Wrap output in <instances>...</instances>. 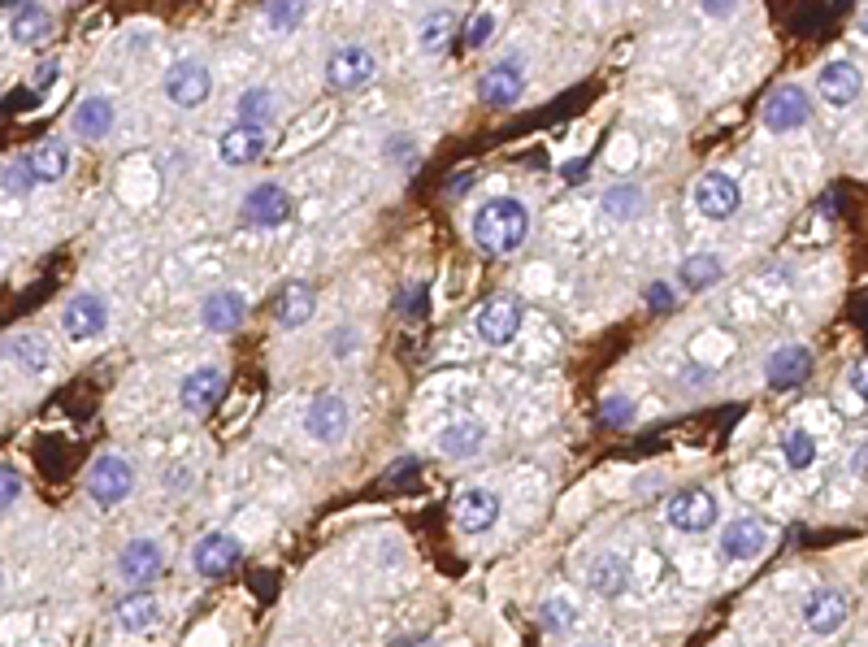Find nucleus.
I'll use <instances>...</instances> for the list:
<instances>
[{"instance_id":"37998d69","label":"nucleus","mask_w":868,"mask_h":647,"mask_svg":"<svg viewBox=\"0 0 868 647\" xmlns=\"http://www.w3.org/2000/svg\"><path fill=\"white\" fill-rule=\"evenodd\" d=\"M673 300H677V291L669 288V283H651V288L643 291V304H648L651 313H669Z\"/></svg>"},{"instance_id":"a19ab883","label":"nucleus","mask_w":868,"mask_h":647,"mask_svg":"<svg viewBox=\"0 0 868 647\" xmlns=\"http://www.w3.org/2000/svg\"><path fill=\"white\" fill-rule=\"evenodd\" d=\"M4 187L9 192H18V196H26L31 187H35V174H31V161L22 157V161H13L9 170H4Z\"/></svg>"},{"instance_id":"72a5a7b5","label":"nucleus","mask_w":868,"mask_h":647,"mask_svg":"<svg viewBox=\"0 0 868 647\" xmlns=\"http://www.w3.org/2000/svg\"><path fill=\"white\" fill-rule=\"evenodd\" d=\"M9 353H13V360H18L22 369H31V374L48 369V360H53V348H48L40 335H18V339L9 344Z\"/></svg>"},{"instance_id":"cd10ccee","label":"nucleus","mask_w":868,"mask_h":647,"mask_svg":"<svg viewBox=\"0 0 868 647\" xmlns=\"http://www.w3.org/2000/svg\"><path fill=\"white\" fill-rule=\"evenodd\" d=\"M235 114H239V127L265 131V127L274 122V91H270V87H248V91L235 100Z\"/></svg>"},{"instance_id":"c85d7f7f","label":"nucleus","mask_w":868,"mask_h":647,"mask_svg":"<svg viewBox=\"0 0 868 647\" xmlns=\"http://www.w3.org/2000/svg\"><path fill=\"white\" fill-rule=\"evenodd\" d=\"M161 622V604H156V595H127L122 604H118V626L122 630H131V635H144Z\"/></svg>"},{"instance_id":"dca6fc26","label":"nucleus","mask_w":868,"mask_h":647,"mask_svg":"<svg viewBox=\"0 0 868 647\" xmlns=\"http://www.w3.org/2000/svg\"><path fill=\"white\" fill-rule=\"evenodd\" d=\"M517 331H521V304H517L512 295H496V300L482 304V313H478V335H482L487 344L504 348V344L517 339Z\"/></svg>"},{"instance_id":"7c9ffc66","label":"nucleus","mask_w":868,"mask_h":647,"mask_svg":"<svg viewBox=\"0 0 868 647\" xmlns=\"http://www.w3.org/2000/svg\"><path fill=\"white\" fill-rule=\"evenodd\" d=\"M643 209H648V196L634 183H617L604 192V214L612 222H634V217H643Z\"/></svg>"},{"instance_id":"ea45409f","label":"nucleus","mask_w":868,"mask_h":647,"mask_svg":"<svg viewBox=\"0 0 868 647\" xmlns=\"http://www.w3.org/2000/svg\"><path fill=\"white\" fill-rule=\"evenodd\" d=\"M599 418H604V427H630L634 400H630V396H608L604 409H599Z\"/></svg>"},{"instance_id":"f3484780","label":"nucleus","mask_w":868,"mask_h":647,"mask_svg":"<svg viewBox=\"0 0 868 647\" xmlns=\"http://www.w3.org/2000/svg\"><path fill=\"white\" fill-rule=\"evenodd\" d=\"M221 391H226L221 369H217V365H200V369H192V374L183 378L178 405H183L187 413H209L217 400H221Z\"/></svg>"},{"instance_id":"79ce46f5","label":"nucleus","mask_w":868,"mask_h":647,"mask_svg":"<svg viewBox=\"0 0 868 647\" xmlns=\"http://www.w3.org/2000/svg\"><path fill=\"white\" fill-rule=\"evenodd\" d=\"M18 496H22V478H18V470L0 465V513H4V508H13Z\"/></svg>"},{"instance_id":"a878e982","label":"nucleus","mask_w":868,"mask_h":647,"mask_svg":"<svg viewBox=\"0 0 868 647\" xmlns=\"http://www.w3.org/2000/svg\"><path fill=\"white\" fill-rule=\"evenodd\" d=\"M482 443H487V427L474 422V418H460L447 431H438V452L443 456H474V452H482Z\"/></svg>"},{"instance_id":"0eeeda50","label":"nucleus","mask_w":868,"mask_h":647,"mask_svg":"<svg viewBox=\"0 0 868 647\" xmlns=\"http://www.w3.org/2000/svg\"><path fill=\"white\" fill-rule=\"evenodd\" d=\"M521 91H525V66H521V57L496 62L491 71L482 74V83H478V100H482L487 109H508V105H517Z\"/></svg>"},{"instance_id":"b1692460","label":"nucleus","mask_w":868,"mask_h":647,"mask_svg":"<svg viewBox=\"0 0 868 647\" xmlns=\"http://www.w3.org/2000/svg\"><path fill=\"white\" fill-rule=\"evenodd\" d=\"M721 274H725L721 257H713V252H695V257H686L677 266V283H682V291H691V295L713 291L721 283Z\"/></svg>"},{"instance_id":"864d4df0","label":"nucleus","mask_w":868,"mask_h":647,"mask_svg":"<svg viewBox=\"0 0 868 647\" xmlns=\"http://www.w3.org/2000/svg\"><path fill=\"white\" fill-rule=\"evenodd\" d=\"M586 647H599V644H586Z\"/></svg>"},{"instance_id":"ddd939ff","label":"nucleus","mask_w":868,"mask_h":647,"mask_svg":"<svg viewBox=\"0 0 868 647\" xmlns=\"http://www.w3.org/2000/svg\"><path fill=\"white\" fill-rule=\"evenodd\" d=\"M239 557H243V548H239V539L226 535V530L205 535V539L192 548V565H196V574L200 578H226L235 565H239Z\"/></svg>"},{"instance_id":"7ed1b4c3","label":"nucleus","mask_w":868,"mask_h":647,"mask_svg":"<svg viewBox=\"0 0 868 647\" xmlns=\"http://www.w3.org/2000/svg\"><path fill=\"white\" fill-rule=\"evenodd\" d=\"M131 487H135V465L127 456H118V452L96 456V465L87 474V496L100 504V508H118V504L131 496Z\"/></svg>"},{"instance_id":"c756f323","label":"nucleus","mask_w":868,"mask_h":647,"mask_svg":"<svg viewBox=\"0 0 868 647\" xmlns=\"http://www.w3.org/2000/svg\"><path fill=\"white\" fill-rule=\"evenodd\" d=\"M31 174H35V183H57L66 170H70V148L62 144V140H48V144H40L31 157Z\"/></svg>"},{"instance_id":"49530a36","label":"nucleus","mask_w":868,"mask_h":647,"mask_svg":"<svg viewBox=\"0 0 868 647\" xmlns=\"http://www.w3.org/2000/svg\"><path fill=\"white\" fill-rule=\"evenodd\" d=\"M847 382H851V391H856V396H860V400L868 405V360H860V365L847 374Z\"/></svg>"},{"instance_id":"f704fd0d","label":"nucleus","mask_w":868,"mask_h":647,"mask_svg":"<svg viewBox=\"0 0 868 647\" xmlns=\"http://www.w3.org/2000/svg\"><path fill=\"white\" fill-rule=\"evenodd\" d=\"M452 26H456V13H452V9H438V13H431V18L422 22V35H417V44H422L426 53H438V48L447 44Z\"/></svg>"},{"instance_id":"423d86ee","label":"nucleus","mask_w":868,"mask_h":647,"mask_svg":"<svg viewBox=\"0 0 868 647\" xmlns=\"http://www.w3.org/2000/svg\"><path fill=\"white\" fill-rule=\"evenodd\" d=\"M373 71H378L373 53L361 48V44H348V48L330 53V62H326V87L330 91H361L365 83H373Z\"/></svg>"},{"instance_id":"473e14b6","label":"nucleus","mask_w":868,"mask_h":647,"mask_svg":"<svg viewBox=\"0 0 868 647\" xmlns=\"http://www.w3.org/2000/svg\"><path fill=\"white\" fill-rule=\"evenodd\" d=\"M539 622H543V630L561 635V630L578 626V604H574L569 595H547V600L539 604Z\"/></svg>"},{"instance_id":"c03bdc74","label":"nucleus","mask_w":868,"mask_h":647,"mask_svg":"<svg viewBox=\"0 0 868 647\" xmlns=\"http://www.w3.org/2000/svg\"><path fill=\"white\" fill-rule=\"evenodd\" d=\"M57 78H62V66H57V62H40V66H35V78H31V91L40 96V91H48Z\"/></svg>"},{"instance_id":"a211bd4d","label":"nucleus","mask_w":868,"mask_h":647,"mask_svg":"<svg viewBox=\"0 0 868 647\" xmlns=\"http://www.w3.org/2000/svg\"><path fill=\"white\" fill-rule=\"evenodd\" d=\"M456 521H460L465 535H487V530L500 521V496L487 492V487L460 492V500H456Z\"/></svg>"},{"instance_id":"f03ea898","label":"nucleus","mask_w":868,"mask_h":647,"mask_svg":"<svg viewBox=\"0 0 868 647\" xmlns=\"http://www.w3.org/2000/svg\"><path fill=\"white\" fill-rule=\"evenodd\" d=\"M717 517H721V504H717V496H713L708 487L673 492L669 504H664V521H669V530H677V535H704V530L717 526Z\"/></svg>"},{"instance_id":"f257e3e1","label":"nucleus","mask_w":868,"mask_h":647,"mask_svg":"<svg viewBox=\"0 0 868 647\" xmlns=\"http://www.w3.org/2000/svg\"><path fill=\"white\" fill-rule=\"evenodd\" d=\"M530 235V209L512 196H496L474 214V244L491 257H508Z\"/></svg>"},{"instance_id":"aec40b11","label":"nucleus","mask_w":868,"mask_h":647,"mask_svg":"<svg viewBox=\"0 0 868 647\" xmlns=\"http://www.w3.org/2000/svg\"><path fill=\"white\" fill-rule=\"evenodd\" d=\"M807 374H812V353L803 344H786V348H778L773 357L764 360V378L778 391H795L799 382H807Z\"/></svg>"},{"instance_id":"2f4dec72","label":"nucleus","mask_w":868,"mask_h":647,"mask_svg":"<svg viewBox=\"0 0 868 647\" xmlns=\"http://www.w3.org/2000/svg\"><path fill=\"white\" fill-rule=\"evenodd\" d=\"M274 313H279V326H287V331L304 326V322L313 317V288H308V283H291V288H283Z\"/></svg>"},{"instance_id":"c9c22d12","label":"nucleus","mask_w":868,"mask_h":647,"mask_svg":"<svg viewBox=\"0 0 868 647\" xmlns=\"http://www.w3.org/2000/svg\"><path fill=\"white\" fill-rule=\"evenodd\" d=\"M782 456H786L791 470H807V465L816 461V439L807 431H791L782 439Z\"/></svg>"},{"instance_id":"6ab92c4d","label":"nucleus","mask_w":868,"mask_h":647,"mask_svg":"<svg viewBox=\"0 0 868 647\" xmlns=\"http://www.w3.org/2000/svg\"><path fill=\"white\" fill-rule=\"evenodd\" d=\"M161 570H165V557H161V543L156 539H131L122 548V557H118V574L127 578V582H135V586L156 582Z\"/></svg>"},{"instance_id":"9d476101","label":"nucleus","mask_w":868,"mask_h":647,"mask_svg":"<svg viewBox=\"0 0 868 647\" xmlns=\"http://www.w3.org/2000/svg\"><path fill=\"white\" fill-rule=\"evenodd\" d=\"M304 431L317 443H339L348 434V400L335 391H322L304 413Z\"/></svg>"},{"instance_id":"603ef678","label":"nucleus","mask_w":868,"mask_h":647,"mask_svg":"<svg viewBox=\"0 0 868 647\" xmlns=\"http://www.w3.org/2000/svg\"><path fill=\"white\" fill-rule=\"evenodd\" d=\"M865 31H868V13H865Z\"/></svg>"},{"instance_id":"de8ad7c7","label":"nucleus","mask_w":868,"mask_h":647,"mask_svg":"<svg viewBox=\"0 0 868 647\" xmlns=\"http://www.w3.org/2000/svg\"><path fill=\"white\" fill-rule=\"evenodd\" d=\"M352 339H357L352 331H339V335H335V353H339V357H348V353H352Z\"/></svg>"},{"instance_id":"412c9836","label":"nucleus","mask_w":868,"mask_h":647,"mask_svg":"<svg viewBox=\"0 0 868 647\" xmlns=\"http://www.w3.org/2000/svg\"><path fill=\"white\" fill-rule=\"evenodd\" d=\"M769 548V526L760 521V517H738V521H729L721 535V552L729 561H751V557H760Z\"/></svg>"},{"instance_id":"9b49d317","label":"nucleus","mask_w":868,"mask_h":647,"mask_svg":"<svg viewBox=\"0 0 868 647\" xmlns=\"http://www.w3.org/2000/svg\"><path fill=\"white\" fill-rule=\"evenodd\" d=\"M62 326H66L70 339H96L109 326V304L96 291H78L62 309Z\"/></svg>"},{"instance_id":"393cba45","label":"nucleus","mask_w":868,"mask_h":647,"mask_svg":"<svg viewBox=\"0 0 868 647\" xmlns=\"http://www.w3.org/2000/svg\"><path fill=\"white\" fill-rule=\"evenodd\" d=\"M109 131H113V100L87 96V100L74 109V136H83V140H105Z\"/></svg>"},{"instance_id":"1a4fd4ad","label":"nucleus","mask_w":868,"mask_h":647,"mask_svg":"<svg viewBox=\"0 0 868 647\" xmlns=\"http://www.w3.org/2000/svg\"><path fill=\"white\" fill-rule=\"evenodd\" d=\"M214 91V78L200 62H174L165 71V96L178 105V109H200Z\"/></svg>"},{"instance_id":"2eb2a0df","label":"nucleus","mask_w":868,"mask_h":647,"mask_svg":"<svg viewBox=\"0 0 868 647\" xmlns=\"http://www.w3.org/2000/svg\"><path fill=\"white\" fill-rule=\"evenodd\" d=\"M243 317H248V300H243L235 288L209 291L205 304H200V322H205V331H214V335H235V331L243 326Z\"/></svg>"},{"instance_id":"e433bc0d","label":"nucleus","mask_w":868,"mask_h":647,"mask_svg":"<svg viewBox=\"0 0 868 647\" xmlns=\"http://www.w3.org/2000/svg\"><path fill=\"white\" fill-rule=\"evenodd\" d=\"M304 4H295V0H274V4H265V22L274 26V31H295L300 22H304Z\"/></svg>"},{"instance_id":"58836bf2","label":"nucleus","mask_w":868,"mask_h":647,"mask_svg":"<svg viewBox=\"0 0 868 647\" xmlns=\"http://www.w3.org/2000/svg\"><path fill=\"white\" fill-rule=\"evenodd\" d=\"M491 35H496V13H491V9L474 13V18H469V26H465V44H469V48H482Z\"/></svg>"},{"instance_id":"bb28decb","label":"nucleus","mask_w":868,"mask_h":647,"mask_svg":"<svg viewBox=\"0 0 868 647\" xmlns=\"http://www.w3.org/2000/svg\"><path fill=\"white\" fill-rule=\"evenodd\" d=\"M9 35H13L18 44H40V40L53 35V13H48L44 4H18L13 22H9Z\"/></svg>"},{"instance_id":"4468645a","label":"nucleus","mask_w":868,"mask_h":647,"mask_svg":"<svg viewBox=\"0 0 868 647\" xmlns=\"http://www.w3.org/2000/svg\"><path fill=\"white\" fill-rule=\"evenodd\" d=\"M816 91H821V100H825V105L847 109V105H856V100H860V91H865V74H860L856 62H829V66H821V74H816Z\"/></svg>"},{"instance_id":"a18cd8bd","label":"nucleus","mask_w":868,"mask_h":647,"mask_svg":"<svg viewBox=\"0 0 868 647\" xmlns=\"http://www.w3.org/2000/svg\"><path fill=\"white\" fill-rule=\"evenodd\" d=\"M838 18V9H807V13H799L795 18V31L803 35L807 26H825V22H834Z\"/></svg>"},{"instance_id":"8fccbe9b","label":"nucleus","mask_w":868,"mask_h":647,"mask_svg":"<svg viewBox=\"0 0 868 647\" xmlns=\"http://www.w3.org/2000/svg\"><path fill=\"white\" fill-rule=\"evenodd\" d=\"M704 13H708V18H729V13H734V4H713V0H708V4H704Z\"/></svg>"},{"instance_id":"20e7f679","label":"nucleus","mask_w":868,"mask_h":647,"mask_svg":"<svg viewBox=\"0 0 868 647\" xmlns=\"http://www.w3.org/2000/svg\"><path fill=\"white\" fill-rule=\"evenodd\" d=\"M847 617H851V595L838 591V586H821V591H812L803 600V626L812 635H821V639L825 635H838L847 626Z\"/></svg>"},{"instance_id":"f8f14e48","label":"nucleus","mask_w":868,"mask_h":647,"mask_svg":"<svg viewBox=\"0 0 868 647\" xmlns=\"http://www.w3.org/2000/svg\"><path fill=\"white\" fill-rule=\"evenodd\" d=\"M239 214L248 226H261V230H270V226H283L291 217V196L279 187V183H257L248 196H243V205H239Z\"/></svg>"},{"instance_id":"6e6552de","label":"nucleus","mask_w":868,"mask_h":647,"mask_svg":"<svg viewBox=\"0 0 868 647\" xmlns=\"http://www.w3.org/2000/svg\"><path fill=\"white\" fill-rule=\"evenodd\" d=\"M738 205H742V192H738V183L729 174H721V170H713V174H704L695 183V209L708 217V222H729V217L738 214Z\"/></svg>"},{"instance_id":"39448f33","label":"nucleus","mask_w":868,"mask_h":647,"mask_svg":"<svg viewBox=\"0 0 868 647\" xmlns=\"http://www.w3.org/2000/svg\"><path fill=\"white\" fill-rule=\"evenodd\" d=\"M760 118H764V127H769V131H778V136L807 127V118H812L807 91H803V87H795V83H782V87H773V91H769V100H764V109H760Z\"/></svg>"},{"instance_id":"4be33fe9","label":"nucleus","mask_w":868,"mask_h":647,"mask_svg":"<svg viewBox=\"0 0 868 647\" xmlns=\"http://www.w3.org/2000/svg\"><path fill=\"white\" fill-rule=\"evenodd\" d=\"M586 582H590V591H595L599 600H617V595L630 586V561H626L621 552H604V557H595Z\"/></svg>"},{"instance_id":"3c124183","label":"nucleus","mask_w":868,"mask_h":647,"mask_svg":"<svg viewBox=\"0 0 868 647\" xmlns=\"http://www.w3.org/2000/svg\"><path fill=\"white\" fill-rule=\"evenodd\" d=\"M465 187H474V174H460V179H452V196H460Z\"/></svg>"},{"instance_id":"09e8293b","label":"nucleus","mask_w":868,"mask_h":647,"mask_svg":"<svg viewBox=\"0 0 868 647\" xmlns=\"http://www.w3.org/2000/svg\"><path fill=\"white\" fill-rule=\"evenodd\" d=\"M586 179V161H569L565 165V183H582Z\"/></svg>"},{"instance_id":"5701e85b","label":"nucleus","mask_w":868,"mask_h":647,"mask_svg":"<svg viewBox=\"0 0 868 647\" xmlns=\"http://www.w3.org/2000/svg\"><path fill=\"white\" fill-rule=\"evenodd\" d=\"M265 131H252V127H230L221 140H217V152L226 165H252L265 157Z\"/></svg>"},{"instance_id":"4c0bfd02","label":"nucleus","mask_w":868,"mask_h":647,"mask_svg":"<svg viewBox=\"0 0 868 647\" xmlns=\"http://www.w3.org/2000/svg\"><path fill=\"white\" fill-rule=\"evenodd\" d=\"M426 295H431V288H426V283H409V288L395 295V313H404L409 322L426 317Z\"/></svg>"}]
</instances>
